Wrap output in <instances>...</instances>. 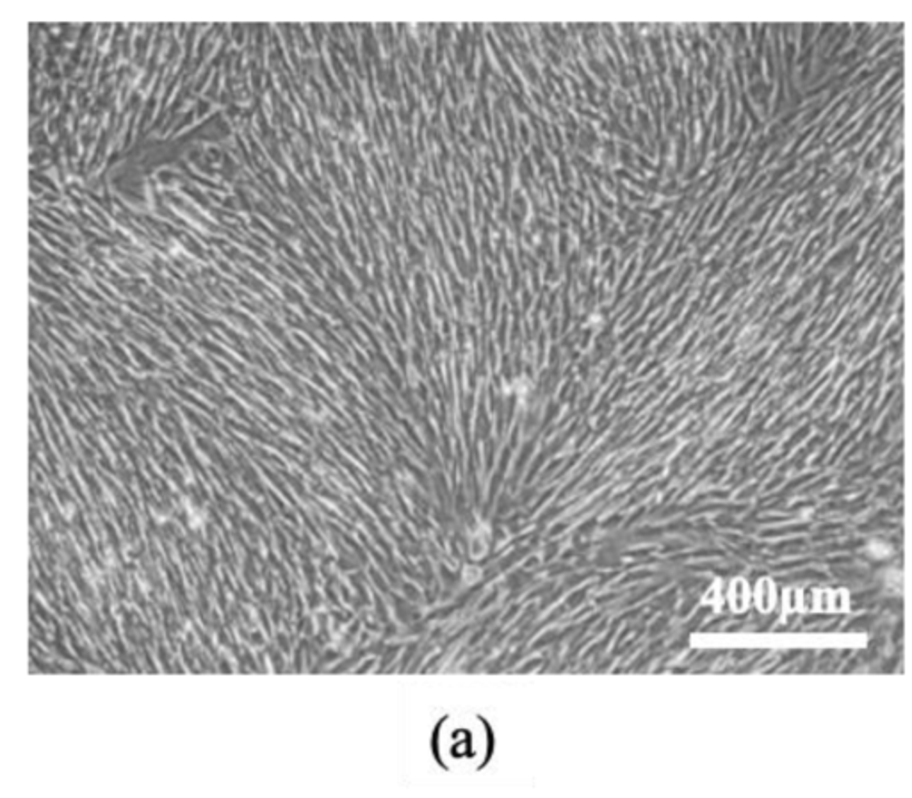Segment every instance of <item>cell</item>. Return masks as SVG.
Returning <instances> with one entry per match:
<instances>
[{"instance_id":"obj_1","label":"cell","mask_w":912,"mask_h":798,"mask_svg":"<svg viewBox=\"0 0 912 798\" xmlns=\"http://www.w3.org/2000/svg\"><path fill=\"white\" fill-rule=\"evenodd\" d=\"M438 756L452 768L479 766L489 752L485 725L471 717H456L438 731Z\"/></svg>"}]
</instances>
